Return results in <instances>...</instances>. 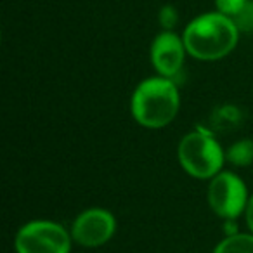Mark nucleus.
<instances>
[{"instance_id":"f257e3e1","label":"nucleus","mask_w":253,"mask_h":253,"mask_svg":"<svg viewBox=\"0 0 253 253\" xmlns=\"http://www.w3.org/2000/svg\"><path fill=\"white\" fill-rule=\"evenodd\" d=\"M239 30L231 18L220 12L198 16L184 30L187 54L200 61H217L232 52L238 43Z\"/></svg>"},{"instance_id":"f03ea898","label":"nucleus","mask_w":253,"mask_h":253,"mask_svg":"<svg viewBox=\"0 0 253 253\" xmlns=\"http://www.w3.org/2000/svg\"><path fill=\"white\" fill-rule=\"evenodd\" d=\"M179 88L172 78L155 77L137 85L132 95V116L148 128H162L177 116Z\"/></svg>"},{"instance_id":"7ed1b4c3","label":"nucleus","mask_w":253,"mask_h":253,"mask_svg":"<svg viewBox=\"0 0 253 253\" xmlns=\"http://www.w3.org/2000/svg\"><path fill=\"white\" fill-rule=\"evenodd\" d=\"M179 163L189 175L196 179H211L224 165V151L211 135L205 132H191L180 141Z\"/></svg>"},{"instance_id":"20e7f679","label":"nucleus","mask_w":253,"mask_h":253,"mask_svg":"<svg viewBox=\"0 0 253 253\" xmlns=\"http://www.w3.org/2000/svg\"><path fill=\"white\" fill-rule=\"evenodd\" d=\"M18 253H70V234L63 225L50 220H33L16 234Z\"/></svg>"},{"instance_id":"39448f33","label":"nucleus","mask_w":253,"mask_h":253,"mask_svg":"<svg viewBox=\"0 0 253 253\" xmlns=\"http://www.w3.org/2000/svg\"><path fill=\"white\" fill-rule=\"evenodd\" d=\"M208 205L225 220H234L248 207V191L232 172H218L208 186Z\"/></svg>"},{"instance_id":"423d86ee","label":"nucleus","mask_w":253,"mask_h":253,"mask_svg":"<svg viewBox=\"0 0 253 253\" xmlns=\"http://www.w3.org/2000/svg\"><path fill=\"white\" fill-rule=\"evenodd\" d=\"M116 220L111 211L102 208H90L77 217L71 227V238L82 246L95 248L102 246L113 238Z\"/></svg>"},{"instance_id":"0eeeda50","label":"nucleus","mask_w":253,"mask_h":253,"mask_svg":"<svg viewBox=\"0 0 253 253\" xmlns=\"http://www.w3.org/2000/svg\"><path fill=\"white\" fill-rule=\"evenodd\" d=\"M184 40L173 32H162L151 43V63L162 77L173 78L180 71L186 57Z\"/></svg>"},{"instance_id":"6e6552de","label":"nucleus","mask_w":253,"mask_h":253,"mask_svg":"<svg viewBox=\"0 0 253 253\" xmlns=\"http://www.w3.org/2000/svg\"><path fill=\"white\" fill-rule=\"evenodd\" d=\"M213 253H253V234H231L222 239Z\"/></svg>"},{"instance_id":"1a4fd4ad","label":"nucleus","mask_w":253,"mask_h":253,"mask_svg":"<svg viewBox=\"0 0 253 253\" xmlns=\"http://www.w3.org/2000/svg\"><path fill=\"white\" fill-rule=\"evenodd\" d=\"M225 158L236 167H248L253 163V141L243 139L229 148Z\"/></svg>"},{"instance_id":"9d476101","label":"nucleus","mask_w":253,"mask_h":253,"mask_svg":"<svg viewBox=\"0 0 253 253\" xmlns=\"http://www.w3.org/2000/svg\"><path fill=\"white\" fill-rule=\"evenodd\" d=\"M250 0H215V7H217V12L232 19L243 11V7Z\"/></svg>"},{"instance_id":"9b49d317","label":"nucleus","mask_w":253,"mask_h":253,"mask_svg":"<svg viewBox=\"0 0 253 253\" xmlns=\"http://www.w3.org/2000/svg\"><path fill=\"white\" fill-rule=\"evenodd\" d=\"M232 21L236 23L239 32H245V33L253 32V0H250L248 4L243 7V11L232 18Z\"/></svg>"},{"instance_id":"f8f14e48","label":"nucleus","mask_w":253,"mask_h":253,"mask_svg":"<svg viewBox=\"0 0 253 253\" xmlns=\"http://www.w3.org/2000/svg\"><path fill=\"white\" fill-rule=\"evenodd\" d=\"M160 25L163 26V30H169V32H172V28L177 25V21H179V14H177V9L173 7V5H163L162 9H160Z\"/></svg>"},{"instance_id":"ddd939ff","label":"nucleus","mask_w":253,"mask_h":253,"mask_svg":"<svg viewBox=\"0 0 253 253\" xmlns=\"http://www.w3.org/2000/svg\"><path fill=\"white\" fill-rule=\"evenodd\" d=\"M245 213H246V222H248V227L252 229V232H253V196L248 200V207H246Z\"/></svg>"}]
</instances>
